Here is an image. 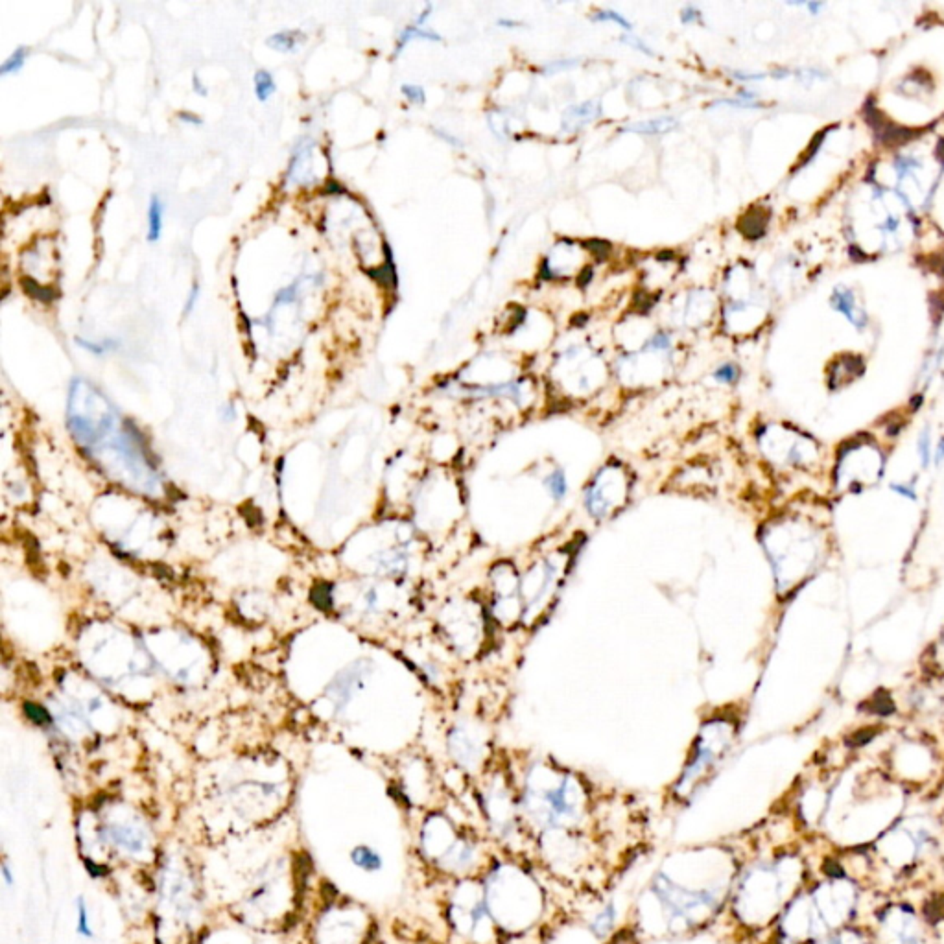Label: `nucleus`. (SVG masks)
Returning <instances> with one entry per match:
<instances>
[{
  "mask_svg": "<svg viewBox=\"0 0 944 944\" xmlns=\"http://www.w3.org/2000/svg\"><path fill=\"white\" fill-rule=\"evenodd\" d=\"M21 286L26 295H30L31 299H36L39 303L50 304L59 299V293L56 292L54 288L45 286L42 282L36 281V279H31V277H21Z\"/></svg>",
  "mask_w": 944,
  "mask_h": 944,
  "instance_id": "nucleus-23",
  "label": "nucleus"
},
{
  "mask_svg": "<svg viewBox=\"0 0 944 944\" xmlns=\"http://www.w3.org/2000/svg\"><path fill=\"white\" fill-rule=\"evenodd\" d=\"M867 891L871 887L843 863L837 869L815 871L761 944H817L839 929L863 922Z\"/></svg>",
  "mask_w": 944,
  "mask_h": 944,
  "instance_id": "nucleus-6",
  "label": "nucleus"
},
{
  "mask_svg": "<svg viewBox=\"0 0 944 944\" xmlns=\"http://www.w3.org/2000/svg\"><path fill=\"white\" fill-rule=\"evenodd\" d=\"M402 94L406 96L408 102H412L415 105H423L426 102V94H424L423 87H419V85H412V84H404L402 85Z\"/></svg>",
  "mask_w": 944,
  "mask_h": 944,
  "instance_id": "nucleus-37",
  "label": "nucleus"
},
{
  "mask_svg": "<svg viewBox=\"0 0 944 944\" xmlns=\"http://www.w3.org/2000/svg\"><path fill=\"white\" fill-rule=\"evenodd\" d=\"M26 710H28V714H30L31 720H36L37 723H41V725H42V723H48L47 712H42L41 709H37V706L30 704V706H26Z\"/></svg>",
  "mask_w": 944,
  "mask_h": 944,
  "instance_id": "nucleus-48",
  "label": "nucleus"
},
{
  "mask_svg": "<svg viewBox=\"0 0 944 944\" xmlns=\"http://www.w3.org/2000/svg\"><path fill=\"white\" fill-rule=\"evenodd\" d=\"M443 918L450 944H504L487 908L481 878L447 883Z\"/></svg>",
  "mask_w": 944,
  "mask_h": 944,
  "instance_id": "nucleus-11",
  "label": "nucleus"
},
{
  "mask_svg": "<svg viewBox=\"0 0 944 944\" xmlns=\"http://www.w3.org/2000/svg\"><path fill=\"white\" fill-rule=\"evenodd\" d=\"M583 245L596 256V258H598V261H605L607 256L610 255V251H612V245L605 240H600V238L587 240Z\"/></svg>",
  "mask_w": 944,
  "mask_h": 944,
  "instance_id": "nucleus-36",
  "label": "nucleus"
},
{
  "mask_svg": "<svg viewBox=\"0 0 944 944\" xmlns=\"http://www.w3.org/2000/svg\"><path fill=\"white\" fill-rule=\"evenodd\" d=\"M28 54H30V48L21 45V47H17L13 52L10 54V58L6 59L2 63V67H0V74L2 76H10V74H17L24 67V63L28 59Z\"/></svg>",
  "mask_w": 944,
  "mask_h": 944,
  "instance_id": "nucleus-30",
  "label": "nucleus"
},
{
  "mask_svg": "<svg viewBox=\"0 0 944 944\" xmlns=\"http://www.w3.org/2000/svg\"><path fill=\"white\" fill-rule=\"evenodd\" d=\"M755 841L679 846L658 861L627 909L642 943L688 939L720 926L732 887Z\"/></svg>",
  "mask_w": 944,
  "mask_h": 944,
  "instance_id": "nucleus-1",
  "label": "nucleus"
},
{
  "mask_svg": "<svg viewBox=\"0 0 944 944\" xmlns=\"http://www.w3.org/2000/svg\"><path fill=\"white\" fill-rule=\"evenodd\" d=\"M0 874H2V880H4L6 887H13L15 885V874L11 871V867L8 861H2V865H0Z\"/></svg>",
  "mask_w": 944,
  "mask_h": 944,
  "instance_id": "nucleus-46",
  "label": "nucleus"
},
{
  "mask_svg": "<svg viewBox=\"0 0 944 944\" xmlns=\"http://www.w3.org/2000/svg\"><path fill=\"white\" fill-rule=\"evenodd\" d=\"M681 21L683 24H692V22H699L701 21V11L695 8V6H686L683 11H681Z\"/></svg>",
  "mask_w": 944,
  "mask_h": 944,
  "instance_id": "nucleus-43",
  "label": "nucleus"
},
{
  "mask_svg": "<svg viewBox=\"0 0 944 944\" xmlns=\"http://www.w3.org/2000/svg\"><path fill=\"white\" fill-rule=\"evenodd\" d=\"M830 304L835 312L843 314L854 327L863 330L867 327V314L856 303V295L849 286H835L830 297Z\"/></svg>",
  "mask_w": 944,
  "mask_h": 944,
  "instance_id": "nucleus-17",
  "label": "nucleus"
},
{
  "mask_svg": "<svg viewBox=\"0 0 944 944\" xmlns=\"http://www.w3.org/2000/svg\"><path fill=\"white\" fill-rule=\"evenodd\" d=\"M367 275H371L375 279L376 282H380L384 286H396V273H395V266H393L392 255L387 256V262L384 266L376 268V270H369Z\"/></svg>",
  "mask_w": 944,
  "mask_h": 944,
  "instance_id": "nucleus-32",
  "label": "nucleus"
},
{
  "mask_svg": "<svg viewBox=\"0 0 944 944\" xmlns=\"http://www.w3.org/2000/svg\"><path fill=\"white\" fill-rule=\"evenodd\" d=\"M419 854L439 880L450 883L483 876L496 849L476 817H456L449 810L433 808L421 821Z\"/></svg>",
  "mask_w": 944,
  "mask_h": 944,
  "instance_id": "nucleus-7",
  "label": "nucleus"
},
{
  "mask_svg": "<svg viewBox=\"0 0 944 944\" xmlns=\"http://www.w3.org/2000/svg\"><path fill=\"white\" fill-rule=\"evenodd\" d=\"M481 883L504 944H546L561 924L578 913L575 900L564 898L563 889L529 858L498 852Z\"/></svg>",
  "mask_w": 944,
  "mask_h": 944,
  "instance_id": "nucleus-4",
  "label": "nucleus"
},
{
  "mask_svg": "<svg viewBox=\"0 0 944 944\" xmlns=\"http://www.w3.org/2000/svg\"><path fill=\"white\" fill-rule=\"evenodd\" d=\"M67 419L72 438L87 450L96 449L118 424V413L109 399L84 378H74L70 384Z\"/></svg>",
  "mask_w": 944,
  "mask_h": 944,
  "instance_id": "nucleus-14",
  "label": "nucleus"
},
{
  "mask_svg": "<svg viewBox=\"0 0 944 944\" xmlns=\"http://www.w3.org/2000/svg\"><path fill=\"white\" fill-rule=\"evenodd\" d=\"M766 543L780 594L786 596L823 568L828 561L832 535L826 520L795 511L773 522Z\"/></svg>",
  "mask_w": 944,
  "mask_h": 944,
  "instance_id": "nucleus-9",
  "label": "nucleus"
},
{
  "mask_svg": "<svg viewBox=\"0 0 944 944\" xmlns=\"http://www.w3.org/2000/svg\"><path fill=\"white\" fill-rule=\"evenodd\" d=\"M714 378L721 382V384H736L738 378H740V367L736 364H731V362H727V364H723V366H720L714 371Z\"/></svg>",
  "mask_w": 944,
  "mask_h": 944,
  "instance_id": "nucleus-34",
  "label": "nucleus"
},
{
  "mask_svg": "<svg viewBox=\"0 0 944 944\" xmlns=\"http://www.w3.org/2000/svg\"><path fill=\"white\" fill-rule=\"evenodd\" d=\"M814 874L803 845L755 843L741 863L720 924H725L736 943L761 944L786 906Z\"/></svg>",
  "mask_w": 944,
  "mask_h": 944,
  "instance_id": "nucleus-3",
  "label": "nucleus"
},
{
  "mask_svg": "<svg viewBox=\"0 0 944 944\" xmlns=\"http://www.w3.org/2000/svg\"><path fill=\"white\" fill-rule=\"evenodd\" d=\"M592 277H594V272H592V268H585L583 273L579 275V286L587 288L592 281Z\"/></svg>",
  "mask_w": 944,
  "mask_h": 944,
  "instance_id": "nucleus-50",
  "label": "nucleus"
},
{
  "mask_svg": "<svg viewBox=\"0 0 944 944\" xmlns=\"http://www.w3.org/2000/svg\"><path fill=\"white\" fill-rule=\"evenodd\" d=\"M891 490L892 493H897L898 496H902V498H908V500H917L918 490L915 487L913 481H895L891 483Z\"/></svg>",
  "mask_w": 944,
  "mask_h": 944,
  "instance_id": "nucleus-38",
  "label": "nucleus"
},
{
  "mask_svg": "<svg viewBox=\"0 0 944 944\" xmlns=\"http://www.w3.org/2000/svg\"><path fill=\"white\" fill-rule=\"evenodd\" d=\"M887 469V452L869 435H856L837 449L830 486L839 495H858L878 486Z\"/></svg>",
  "mask_w": 944,
  "mask_h": 944,
  "instance_id": "nucleus-13",
  "label": "nucleus"
},
{
  "mask_svg": "<svg viewBox=\"0 0 944 944\" xmlns=\"http://www.w3.org/2000/svg\"><path fill=\"white\" fill-rule=\"evenodd\" d=\"M824 795L812 839L845 852L867 851L908 810V788L878 767L823 775Z\"/></svg>",
  "mask_w": 944,
  "mask_h": 944,
  "instance_id": "nucleus-2",
  "label": "nucleus"
},
{
  "mask_svg": "<svg viewBox=\"0 0 944 944\" xmlns=\"http://www.w3.org/2000/svg\"><path fill=\"white\" fill-rule=\"evenodd\" d=\"M603 944H644V943L638 939L637 934H635V931H633V929L626 924V926H624V928H621L620 931H618V934L612 937V939L607 941V943H603Z\"/></svg>",
  "mask_w": 944,
  "mask_h": 944,
  "instance_id": "nucleus-39",
  "label": "nucleus"
},
{
  "mask_svg": "<svg viewBox=\"0 0 944 944\" xmlns=\"http://www.w3.org/2000/svg\"><path fill=\"white\" fill-rule=\"evenodd\" d=\"M544 483H546L550 495H552L555 500H563L564 495H566V489H568V487H566V480H564L563 470H553L552 474L546 478Z\"/></svg>",
  "mask_w": 944,
  "mask_h": 944,
  "instance_id": "nucleus-33",
  "label": "nucleus"
},
{
  "mask_svg": "<svg viewBox=\"0 0 944 944\" xmlns=\"http://www.w3.org/2000/svg\"><path fill=\"white\" fill-rule=\"evenodd\" d=\"M178 121L183 122V124H192V125L203 124V121H201V118H199L196 113H190V111H179Z\"/></svg>",
  "mask_w": 944,
  "mask_h": 944,
  "instance_id": "nucleus-47",
  "label": "nucleus"
},
{
  "mask_svg": "<svg viewBox=\"0 0 944 944\" xmlns=\"http://www.w3.org/2000/svg\"><path fill=\"white\" fill-rule=\"evenodd\" d=\"M76 343H78L82 349L89 350L91 355L94 356H102L105 355V353H109V350H115L116 347H121V343H118L116 339L111 338L102 339V341H87L85 338H79L78 336V338H76Z\"/></svg>",
  "mask_w": 944,
  "mask_h": 944,
  "instance_id": "nucleus-31",
  "label": "nucleus"
},
{
  "mask_svg": "<svg viewBox=\"0 0 944 944\" xmlns=\"http://www.w3.org/2000/svg\"><path fill=\"white\" fill-rule=\"evenodd\" d=\"M413 39H424V41H443V39H441V36H438L435 31L424 30L423 26H417V24L413 22V24H410V26H406L404 30H402L401 37H399V41H396L395 54H401L402 48L406 47L410 41H413Z\"/></svg>",
  "mask_w": 944,
  "mask_h": 944,
  "instance_id": "nucleus-25",
  "label": "nucleus"
},
{
  "mask_svg": "<svg viewBox=\"0 0 944 944\" xmlns=\"http://www.w3.org/2000/svg\"><path fill=\"white\" fill-rule=\"evenodd\" d=\"M934 467H941L944 465V435L935 441L934 447V461H931Z\"/></svg>",
  "mask_w": 944,
  "mask_h": 944,
  "instance_id": "nucleus-45",
  "label": "nucleus"
},
{
  "mask_svg": "<svg viewBox=\"0 0 944 944\" xmlns=\"http://www.w3.org/2000/svg\"><path fill=\"white\" fill-rule=\"evenodd\" d=\"M146 219H148V242H159L162 235V219H164V203H162V199L153 194L152 198H150V203H148V212H146Z\"/></svg>",
  "mask_w": 944,
  "mask_h": 944,
  "instance_id": "nucleus-21",
  "label": "nucleus"
},
{
  "mask_svg": "<svg viewBox=\"0 0 944 944\" xmlns=\"http://www.w3.org/2000/svg\"><path fill=\"white\" fill-rule=\"evenodd\" d=\"M594 21H600V22H616V24H620V26L624 28V30H626V31H631V30H633V24H631V22L627 21L626 17L620 15V13H618V11H614V10H600V11H596V13H594Z\"/></svg>",
  "mask_w": 944,
  "mask_h": 944,
  "instance_id": "nucleus-35",
  "label": "nucleus"
},
{
  "mask_svg": "<svg viewBox=\"0 0 944 944\" xmlns=\"http://www.w3.org/2000/svg\"><path fill=\"white\" fill-rule=\"evenodd\" d=\"M944 841V823L939 815L920 810H906L897 823L885 830L869 849V883H880L887 878L908 880L939 858Z\"/></svg>",
  "mask_w": 944,
  "mask_h": 944,
  "instance_id": "nucleus-8",
  "label": "nucleus"
},
{
  "mask_svg": "<svg viewBox=\"0 0 944 944\" xmlns=\"http://www.w3.org/2000/svg\"><path fill=\"white\" fill-rule=\"evenodd\" d=\"M620 41H621V42H626L627 47H631V48H635V50H638V52L646 54V56H649V58H653V56H655V52H653L651 48L647 47L646 42L642 41V39H638V37L631 36V33H629V36H624V37H621Z\"/></svg>",
  "mask_w": 944,
  "mask_h": 944,
  "instance_id": "nucleus-41",
  "label": "nucleus"
},
{
  "mask_svg": "<svg viewBox=\"0 0 944 944\" xmlns=\"http://www.w3.org/2000/svg\"><path fill=\"white\" fill-rule=\"evenodd\" d=\"M295 297H297V286L290 284V286L282 288L281 292H277L275 304H290L295 301Z\"/></svg>",
  "mask_w": 944,
  "mask_h": 944,
  "instance_id": "nucleus-42",
  "label": "nucleus"
},
{
  "mask_svg": "<svg viewBox=\"0 0 944 944\" xmlns=\"http://www.w3.org/2000/svg\"><path fill=\"white\" fill-rule=\"evenodd\" d=\"M522 819L529 839L546 832H596L618 845L605 803L579 773L550 760L529 761L515 775Z\"/></svg>",
  "mask_w": 944,
  "mask_h": 944,
  "instance_id": "nucleus-5",
  "label": "nucleus"
},
{
  "mask_svg": "<svg viewBox=\"0 0 944 944\" xmlns=\"http://www.w3.org/2000/svg\"><path fill=\"white\" fill-rule=\"evenodd\" d=\"M934 447L935 443L934 438H931V430L926 426L922 432L918 433L917 438V458L922 469H929V467H931V461H934Z\"/></svg>",
  "mask_w": 944,
  "mask_h": 944,
  "instance_id": "nucleus-28",
  "label": "nucleus"
},
{
  "mask_svg": "<svg viewBox=\"0 0 944 944\" xmlns=\"http://www.w3.org/2000/svg\"><path fill=\"white\" fill-rule=\"evenodd\" d=\"M76 931L84 939H93L94 937L93 926H91L89 906H87L84 897H78V900H76Z\"/></svg>",
  "mask_w": 944,
  "mask_h": 944,
  "instance_id": "nucleus-29",
  "label": "nucleus"
},
{
  "mask_svg": "<svg viewBox=\"0 0 944 944\" xmlns=\"http://www.w3.org/2000/svg\"><path fill=\"white\" fill-rule=\"evenodd\" d=\"M192 84H194V91H196V93L201 94V96H207V89H205V85L199 82L198 76H194Z\"/></svg>",
  "mask_w": 944,
  "mask_h": 944,
  "instance_id": "nucleus-53",
  "label": "nucleus"
},
{
  "mask_svg": "<svg viewBox=\"0 0 944 944\" xmlns=\"http://www.w3.org/2000/svg\"><path fill=\"white\" fill-rule=\"evenodd\" d=\"M253 84H255L256 100H258V102H262V104H266L268 100L272 98L273 94L277 93L275 79H273V76H272V72H270V70H264V68L256 70L255 78H253Z\"/></svg>",
  "mask_w": 944,
  "mask_h": 944,
  "instance_id": "nucleus-26",
  "label": "nucleus"
},
{
  "mask_svg": "<svg viewBox=\"0 0 944 944\" xmlns=\"http://www.w3.org/2000/svg\"><path fill=\"white\" fill-rule=\"evenodd\" d=\"M579 917L585 929L601 944L612 939L627 922V915L621 913L618 900L607 895L589 900Z\"/></svg>",
  "mask_w": 944,
  "mask_h": 944,
  "instance_id": "nucleus-16",
  "label": "nucleus"
},
{
  "mask_svg": "<svg viewBox=\"0 0 944 944\" xmlns=\"http://www.w3.org/2000/svg\"><path fill=\"white\" fill-rule=\"evenodd\" d=\"M476 821L498 852L529 858L532 839L522 819L515 775L500 767H487L472 791Z\"/></svg>",
  "mask_w": 944,
  "mask_h": 944,
  "instance_id": "nucleus-10",
  "label": "nucleus"
},
{
  "mask_svg": "<svg viewBox=\"0 0 944 944\" xmlns=\"http://www.w3.org/2000/svg\"><path fill=\"white\" fill-rule=\"evenodd\" d=\"M677 125L679 122L673 116H660V118H651V121L627 125L626 131L642 133V135H664V133H670L672 130H675Z\"/></svg>",
  "mask_w": 944,
  "mask_h": 944,
  "instance_id": "nucleus-22",
  "label": "nucleus"
},
{
  "mask_svg": "<svg viewBox=\"0 0 944 944\" xmlns=\"http://www.w3.org/2000/svg\"><path fill=\"white\" fill-rule=\"evenodd\" d=\"M198 299H199V284H194L192 290H190V293H188L187 303H185V308H183L185 316H188V314L192 312L194 307H196V303H198Z\"/></svg>",
  "mask_w": 944,
  "mask_h": 944,
  "instance_id": "nucleus-44",
  "label": "nucleus"
},
{
  "mask_svg": "<svg viewBox=\"0 0 944 944\" xmlns=\"http://www.w3.org/2000/svg\"><path fill=\"white\" fill-rule=\"evenodd\" d=\"M600 115V105H596L594 102H585V104H578L568 107V111L564 113V121L568 122H578V125L587 124V122L594 121L596 116Z\"/></svg>",
  "mask_w": 944,
  "mask_h": 944,
  "instance_id": "nucleus-27",
  "label": "nucleus"
},
{
  "mask_svg": "<svg viewBox=\"0 0 944 944\" xmlns=\"http://www.w3.org/2000/svg\"><path fill=\"white\" fill-rule=\"evenodd\" d=\"M928 670L935 677L944 679V629L939 633V637L929 646L928 655H926Z\"/></svg>",
  "mask_w": 944,
  "mask_h": 944,
  "instance_id": "nucleus-24",
  "label": "nucleus"
},
{
  "mask_svg": "<svg viewBox=\"0 0 944 944\" xmlns=\"http://www.w3.org/2000/svg\"><path fill=\"white\" fill-rule=\"evenodd\" d=\"M817 944H876V941L872 937L869 926L865 922H860L828 935L826 939L819 941Z\"/></svg>",
  "mask_w": 944,
  "mask_h": 944,
  "instance_id": "nucleus-19",
  "label": "nucleus"
},
{
  "mask_svg": "<svg viewBox=\"0 0 944 944\" xmlns=\"http://www.w3.org/2000/svg\"><path fill=\"white\" fill-rule=\"evenodd\" d=\"M797 6H803V8H806V10H808L812 15H817V13H819V11L824 8L823 2H800V4H797Z\"/></svg>",
  "mask_w": 944,
  "mask_h": 944,
  "instance_id": "nucleus-51",
  "label": "nucleus"
},
{
  "mask_svg": "<svg viewBox=\"0 0 944 944\" xmlns=\"http://www.w3.org/2000/svg\"><path fill=\"white\" fill-rule=\"evenodd\" d=\"M304 33L301 30H281L268 37V47L282 54L297 52L304 42Z\"/></svg>",
  "mask_w": 944,
  "mask_h": 944,
  "instance_id": "nucleus-20",
  "label": "nucleus"
},
{
  "mask_svg": "<svg viewBox=\"0 0 944 944\" xmlns=\"http://www.w3.org/2000/svg\"><path fill=\"white\" fill-rule=\"evenodd\" d=\"M496 24H498V26H502V28H520L522 26V22L511 21V19H500V21L496 22Z\"/></svg>",
  "mask_w": 944,
  "mask_h": 944,
  "instance_id": "nucleus-52",
  "label": "nucleus"
},
{
  "mask_svg": "<svg viewBox=\"0 0 944 944\" xmlns=\"http://www.w3.org/2000/svg\"><path fill=\"white\" fill-rule=\"evenodd\" d=\"M349 861L353 863V867L364 872H369V874L380 872L384 869V856L380 854L378 849H375L373 845H367V843H360V845L353 846L349 852Z\"/></svg>",
  "mask_w": 944,
  "mask_h": 944,
  "instance_id": "nucleus-18",
  "label": "nucleus"
},
{
  "mask_svg": "<svg viewBox=\"0 0 944 944\" xmlns=\"http://www.w3.org/2000/svg\"><path fill=\"white\" fill-rule=\"evenodd\" d=\"M736 729L731 723H710L695 741L683 771L670 791V800L686 806L709 784L727 752L731 751Z\"/></svg>",
  "mask_w": 944,
  "mask_h": 944,
  "instance_id": "nucleus-12",
  "label": "nucleus"
},
{
  "mask_svg": "<svg viewBox=\"0 0 944 944\" xmlns=\"http://www.w3.org/2000/svg\"><path fill=\"white\" fill-rule=\"evenodd\" d=\"M670 345H672L670 336L660 330V332H657L651 339H647V343L644 345V350H666L670 349Z\"/></svg>",
  "mask_w": 944,
  "mask_h": 944,
  "instance_id": "nucleus-40",
  "label": "nucleus"
},
{
  "mask_svg": "<svg viewBox=\"0 0 944 944\" xmlns=\"http://www.w3.org/2000/svg\"><path fill=\"white\" fill-rule=\"evenodd\" d=\"M574 65H575V61L550 63V65H546V68H544V70H546V72H557V70H561V68H570V67H574Z\"/></svg>",
  "mask_w": 944,
  "mask_h": 944,
  "instance_id": "nucleus-49",
  "label": "nucleus"
},
{
  "mask_svg": "<svg viewBox=\"0 0 944 944\" xmlns=\"http://www.w3.org/2000/svg\"><path fill=\"white\" fill-rule=\"evenodd\" d=\"M865 924L876 944H941L929 917L904 898H887L874 906Z\"/></svg>",
  "mask_w": 944,
  "mask_h": 944,
  "instance_id": "nucleus-15",
  "label": "nucleus"
}]
</instances>
